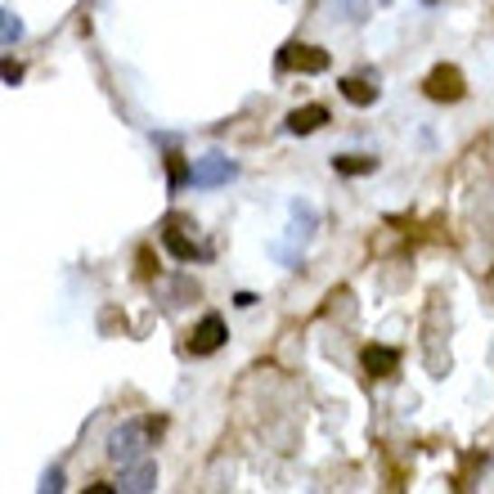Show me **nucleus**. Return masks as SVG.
Segmentation results:
<instances>
[{"label":"nucleus","mask_w":494,"mask_h":494,"mask_svg":"<svg viewBox=\"0 0 494 494\" xmlns=\"http://www.w3.org/2000/svg\"><path fill=\"white\" fill-rule=\"evenodd\" d=\"M157 432H162V418H126L109 432V459L118 468L148 459V445L157 441Z\"/></svg>","instance_id":"obj_1"},{"label":"nucleus","mask_w":494,"mask_h":494,"mask_svg":"<svg viewBox=\"0 0 494 494\" xmlns=\"http://www.w3.org/2000/svg\"><path fill=\"white\" fill-rule=\"evenodd\" d=\"M423 95H427L432 104H459V100L468 95V81H463V72H459L454 63H436V68L423 77Z\"/></svg>","instance_id":"obj_2"},{"label":"nucleus","mask_w":494,"mask_h":494,"mask_svg":"<svg viewBox=\"0 0 494 494\" xmlns=\"http://www.w3.org/2000/svg\"><path fill=\"white\" fill-rule=\"evenodd\" d=\"M239 176V162H230L225 153H203L194 157V171H189V185L194 189H221Z\"/></svg>","instance_id":"obj_3"},{"label":"nucleus","mask_w":494,"mask_h":494,"mask_svg":"<svg viewBox=\"0 0 494 494\" xmlns=\"http://www.w3.org/2000/svg\"><path fill=\"white\" fill-rule=\"evenodd\" d=\"M328 50H319V45H297V41H288L283 45V54H279V72H288V68H297V72H306V77H319V72H328Z\"/></svg>","instance_id":"obj_4"},{"label":"nucleus","mask_w":494,"mask_h":494,"mask_svg":"<svg viewBox=\"0 0 494 494\" xmlns=\"http://www.w3.org/2000/svg\"><path fill=\"white\" fill-rule=\"evenodd\" d=\"M225 337H230V328H225V319L221 315H203L198 319V328L189 333V356H216L221 347H225Z\"/></svg>","instance_id":"obj_5"},{"label":"nucleus","mask_w":494,"mask_h":494,"mask_svg":"<svg viewBox=\"0 0 494 494\" xmlns=\"http://www.w3.org/2000/svg\"><path fill=\"white\" fill-rule=\"evenodd\" d=\"M360 365H365L369 377L386 382V377H395V373H400V351H395V347H382V342H369V347L360 351Z\"/></svg>","instance_id":"obj_6"},{"label":"nucleus","mask_w":494,"mask_h":494,"mask_svg":"<svg viewBox=\"0 0 494 494\" xmlns=\"http://www.w3.org/2000/svg\"><path fill=\"white\" fill-rule=\"evenodd\" d=\"M148 490H157V463H153V459L126 463L122 481H118V494H148Z\"/></svg>","instance_id":"obj_7"},{"label":"nucleus","mask_w":494,"mask_h":494,"mask_svg":"<svg viewBox=\"0 0 494 494\" xmlns=\"http://www.w3.org/2000/svg\"><path fill=\"white\" fill-rule=\"evenodd\" d=\"M283 126H288V135H315V130H324V126H328V109H324V104H306V109H292Z\"/></svg>","instance_id":"obj_8"},{"label":"nucleus","mask_w":494,"mask_h":494,"mask_svg":"<svg viewBox=\"0 0 494 494\" xmlns=\"http://www.w3.org/2000/svg\"><path fill=\"white\" fill-rule=\"evenodd\" d=\"M176 225H180V221L171 216V221H166V230H162V243H166V252H171L176 261H185V265H189V261H203V256H207V247H198L194 239H185Z\"/></svg>","instance_id":"obj_9"},{"label":"nucleus","mask_w":494,"mask_h":494,"mask_svg":"<svg viewBox=\"0 0 494 494\" xmlns=\"http://www.w3.org/2000/svg\"><path fill=\"white\" fill-rule=\"evenodd\" d=\"M337 90H342V100L347 104H356V109H369V104H377V77H342L337 81Z\"/></svg>","instance_id":"obj_10"},{"label":"nucleus","mask_w":494,"mask_h":494,"mask_svg":"<svg viewBox=\"0 0 494 494\" xmlns=\"http://www.w3.org/2000/svg\"><path fill=\"white\" fill-rule=\"evenodd\" d=\"M333 171L337 176H373L377 171V157L373 153H337L333 157Z\"/></svg>","instance_id":"obj_11"},{"label":"nucleus","mask_w":494,"mask_h":494,"mask_svg":"<svg viewBox=\"0 0 494 494\" xmlns=\"http://www.w3.org/2000/svg\"><path fill=\"white\" fill-rule=\"evenodd\" d=\"M310 234H315V207L310 203H292V234L288 239L292 243H306Z\"/></svg>","instance_id":"obj_12"},{"label":"nucleus","mask_w":494,"mask_h":494,"mask_svg":"<svg viewBox=\"0 0 494 494\" xmlns=\"http://www.w3.org/2000/svg\"><path fill=\"white\" fill-rule=\"evenodd\" d=\"M18 41H23V18H18L14 9H0V45L14 50Z\"/></svg>","instance_id":"obj_13"},{"label":"nucleus","mask_w":494,"mask_h":494,"mask_svg":"<svg viewBox=\"0 0 494 494\" xmlns=\"http://www.w3.org/2000/svg\"><path fill=\"white\" fill-rule=\"evenodd\" d=\"M41 490H45V494H50V490H63V472H59V468H50V472L41 477Z\"/></svg>","instance_id":"obj_14"},{"label":"nucleus","mask_w":494,"mask_h":494,"mask_svg":"<svg viewBox=\"0 0 494 494\" xmlns=\"http://www.w3.org/2000/svg\"><path fill=\"white\" fill-rule=\"evenodd\" d=\"M18 81H23V63L5 59V86H18Z\"/></svg>","instance_id":"obj_15"},{"label":"nucleus","mask_w":494,"mask_h":494,"mask_svg":"<svg viewBox=\"0 0 494 494\" xmlns=\"http://www.w3.org/2000/svg\"><path fill=\"white\" fill-rule=\"evenodd\" d=\"M139 274H144V279L153 274V252H139Z\"/></svg>","instance_id":"obj_16"},{"label":"nucleus","mask_w":494,"mask_h":494,"mask_svg":"<svg viewBox=\"0 0 494 494\" xmlns=\"http://www.w3.org/2000/svg\"><path fill=\"white\" fill-rule=\"evenodd\" d=\"M427 5H436V0H427Z\"/></svg>","instance_id":"obj_17"}]
</instances>
